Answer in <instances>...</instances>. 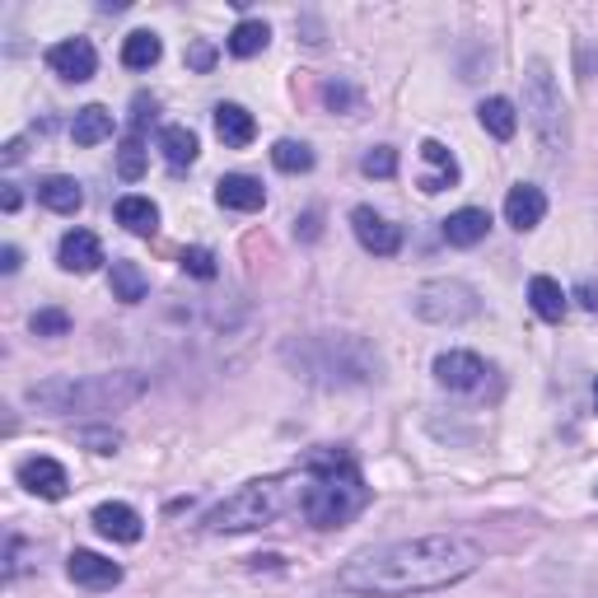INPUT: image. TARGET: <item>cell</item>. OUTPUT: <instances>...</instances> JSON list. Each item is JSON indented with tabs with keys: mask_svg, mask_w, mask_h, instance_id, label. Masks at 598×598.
<instances>
[{
	"mask_svg": "<svg viewBox=\"0 0 598 598\" xmlns=\"http://www.w3.org/2000/svg\"><path fill=\"white\" fill-rule=\"evenodd\" d=\"M38 202H43L47 211H56V215H75L79 206H85V188H79L75 178H66V173H52V178L38 183Z\"/></svg>",
	"mask_w": 598,
	"mask_h": 598,
	"instance_id": "obj_19",
	"label": "cell"
},
{
	"mask_svg": "<svg viewBox=\"0 0 598 598\" xmlns=\"http://www.w3.org/2000/svg\"><path fill=\"white\" fill-rule=\"evenodd\" d=\"M570 299H580V309L598 313V286H594V281H580V286H575V295H570Z\"/></svg>",
	"mask_w": 598,
	"mask_h": 598,
	"instance_id": "obj_37",
	"label": "cell"
},
{
	"mask_svg": "<svg viewBox=\"0 0 598 598\" xmlns=\"http://www.w3.org/2000/svg\"><path fill=\"white\" fill-rule=\"evenodd\" d=\"M477 122H482L495 141H510L514 131H520V113H514V104L510 98H482V104H477Z\"/></svg>",
	"mask_w": 598,
	"mask_h": 598,
	"instance_id": "obj_22",
	"label": "cell"
},
{
	"mask_svg": "<svg viewBox=\"0 0 598 598\" xmlns=\"http://www.w3.org/2000/svg\"><path fill=\"white\" fill-rule=\"evenodd\" d=\"M159 56H164V43H159L150 29L127 33V43H122V66H127V71H150Z\"/></svg>",
	"mask_w": 598,
	"mask_h": 598,
	"instance_id": "obj_26",
	"label": "cell"
},
{
	"mask_svg": "<svg viewBox=\"0 0 598 598\" xmlns=\"http://www.w3.org/2000/svg\"><path fill=\"white\" fill-rule=\"evenodd\" d=\"M29 332L33 337H66L71 332V313L66 309H38L29 318Z\"/></svg>",
	"mask_w": 598,
	"mask_h": 598,
	"instance_id": "obj_31",
	"label": "cell"
},
{
	"mask_svg": "<svg viewBox=\"0 0 598 598\" xmlns=\"http://www.w3.org/2000/svg\"><path fill=\"white\" fill-rule=\"evenodd\" d=\"M117 173L131 178V183L146 173V141H141V131H131L127 141H122V150H117Z\"/></svg>",
	"mask_w": 598,
	"mask_h": 598,
	"instance_id": "obj_30",
	"label": "cell"
},
{
	"mask_svg": "<svg viewBox=\"0 0 598 598\" xmlns=\"http://www.w3.org/2000/svg\"><path fill=\"white\" fill-rule=\"evenodd\" d=\"M267 43H271V29L263 24V19H244V24H234V33L225 38V47L238 56V62H248V56L267 52Z\"/></svg>",
	"mask_w": 598,
	"mask_h": 598,
	"instance_id": "obj_25",
	"label": "cell"
},
{
	"mask_svg": "<svg viewBox=\"0 0 598 598\" xmlns=\"http://www.w3.org/2000/svg\"><path fill=\"white\" fill-rule=\"evenodd\" d=\"M19 487L43 495V501H62V495L71 491V477H66V468L56 463V458L38 453V458H24V463H19Z\"/></svg>",
	"mask_w": 598,
	"mask_h": 598,
	"instance_id": "obj_11",
	"label": "cell"
},
{
	"mask_svg": "<svg viewBox=\"0 0 598 598\" xmlns=\"http://www.w3.org/2000/svg\"><path fill=\"white\" fill-rule=\"evenodd\" d=\"M0 271H6V276H14V271H19V248H14V244L0 248Z\"/></svg>",
	"mask_w": 598,
	"mask_h": 598,
	"instance_id": "obj_38",
	"label": "cell"
},
{
	"mask_svg": "<svg viewBox=\"0 0 598 598\" xmlns=\"http://www.w3.org/2000/svg\"><path fill=\"white\" fill-rule=\"evenodd\" d=\"M305 495H309V468L257 477V482L225 495L202 524H206V533H253V528L276 524L290 510H305Z\"/></svg>",
	"mask_w": 598,
	"mask_h": 598,
	"instance_id": "obj_3",
	"label": "cell"
},
{
	"mask_svg": "<svg viewBox=\"0 0 598 598\" xmlns=\"http://www.w3.org/2000/svg\"><path fill=\"white\" fill-rule=\"evenodd\" d=\"M188 62H192V71H211V66H215V47H206V43H192Z\"/></svg>",
	"mask_w": 598,
	"mask_h": 598,
	"instance_id": "obj_36",
	"label": "cell"
},
{
	"mask_svg": "<svg viewBox=\"0 0 598 598\" xmlns=\"http://www.w3.org/2000/svg\"><path fill=\"white\" fill-rule=\"evenodd\" d=\"M491 229V215L482 206H463V211H453L449 221H445V244L449 248H472V244H482Z\"/></svg>",
	"mask_w": 598,
	"mask_h": 598,
	"instance_id": "obj_17",
	"label": "cell"
},
{
	"mask_svg": "<svg viewBox=\"0 0 598 598\" xmlns=\"http://www.w3.org/2000/svg\"><path fill=\"white\" fill-rule=\"evenodd\" d=\"M150 295V281L146 271L136 263H113V299H122V305H141Z\"/></svg>",
	"mask_w": 598,
	"mask_h": 598,
	"instance_id": "obj_28",
	"label": "cell"
},
{
	"mask_svg": "<svg viewBox=\"0 0 598 598\" xmlns=\"http://www.w3.org/2000/svg\"><path fill=\"white\" fill-rule=\"evenodd\" d=\"M286 365L318 388H361L384 374V355L365 337L313 332V337H299V342H286Z\"/></svg>",
	"mask_w": 598,
	"mask_h": 598,
	"instance_id": "obj_2",
	"label": "cell"
},
{
	"mask_svg": "<svg viewBox=\"0 0 598 598\" xmlns=\"http://www.w3.org/2000/svg\"><path fill=\"white\" fill-rule=\"evenodd\" d=\"M66 575L79 589H113V585H122V566L108 562V556H98V552H71Z\"/></svg>",
	"mask_w": 598,
	"mask_h": 598,
	"instance_id": "obj_12",
	"label": "cell"
},
{
	"mask_svg": "<svg viewBox=\"0 0 598 598\" xmlns=\"http://www.w3.org/2000/svg\"><path fill=\"white\" fill-rule=\"evenodd\" d=\"M47 66L62 79H71V85H85V79H94V71H98V52H94L89 38H62V43L47 52Z\"/></svg>",
	"mask_w": 598,
	"mask_h": 598,
	"instance_id": "obj_10",
	"label": "cell"
},
{
	"mask_svg": "<svg viewBox=\"0 0 598 598\" xmlns=\"http://www.w3.org/2000/svg\"><path fill=\"white\" fill-rule=\"evenodd\" d=\"M594 412H598V384H594Z\"/></svg>",
	"mask_w": 598,
	"mask_h": 598,
	"instance_id": "obj_40",
	"label": "cell"
},
{
	"mask_svg": "<svg viewBox=\"0 0 598 598\" xmlns=\"http://www.w3.org/2000/svg\"><path fill=\"white\" fill-rule=\"evenodd\" d=\"M421 159L430 164V173L421 178V192H445V188H453L458 183V159L449 154V146L445 141H421Z\"/></svg>",
	"mask_w": 598,
	"mask_h": 598,
	"instance_id": "obj_21",
	"label": "cell"
},
{
	"mask_svg": "<svg viewBox=\"0 0 598 598\" xmlns=\"http://www.w3.org/2000/svg\"><path fill=\"white\" fill-rule=\"evenodd\" d=\"M305 468H309V495H305V510L299 514H305L313 528H342L370 505V487H365V477L355 468L351 453L328 449V453L309 458Z\"/></svg>",
	"mask_w": 598,
	"mask_h": 598,
	"instance_id": "obj_4",
	"label": "cell"
},
{
	"mask_svg": "<svg viewBox=\"0 0 598 598\" xmlns=\"http://www.w3.org/2000/svg\"><path fill=\"white\" fill-rule=\"evenodd\" d=\"M351 229H355V238H361V248L374 253V257H393L397 248H403V229H397L393 221H384L374 206H355Z\"/></svg>",
	"mask_w": 598,
	"mask_h": 598,
	"instance_id": "obj_9",
	"label": "cell"
},
{
	"mask_svg": "<svg viewBox=\"0 0 598 598\" xmlns=\"http://www.w3.org/2000/svg\"><path fill=\"white\" fill-rule=\"evenodd\" d=\"M79 445H89L94 453H117L122 435H117V430H79Z\"/></svg>",
	"mask_w": 598,
	"mask_h": 598,
	"instance_id": "obj_34",
	"label": "cell"
},
{
	"mask_svg": "<svg viewBox=\"0 0 598 598\" xmlns=\"http://www.w3.org/2000/svg\"><path fill=\"white\" fill-rule=\"evenodd\" d=\"M71 136H75V146H98V141H108V136H113V113H108L104 104L79 108V113H75V122H71Z\"/></svg>",
	"mask_w": 598,
	"mask_h": 598,
	"instance_id": "obj_24",
	"label": "cell"
},
{
	"mask_svg": "<svg viewBox=\"0 0 598 598\" xmlns=\"http://www.w3.org/2000/svg\"><path fill=\"white\" fill-rule=\"evenodd\" d=\"M323 98H328L332 108H355V89L351 85H337V79H332V85H323Z\"/></svg>",
	"mask_w": 598,
	"mask_h": 598,
	"instance_id": "obj_35",
	"label": "cell"
},
{
	"mask_svg": "<svg viewBox=\"0 0 598 598\" xmlns=\"http://www.w3.org/2000/svg\"><path fill=\"white\" fill-rule=\"evenodd\" d=\"M412 313L435 328H458L482 313V299H477V290L468 281H458V276H435V281H421L412 290Z\"/></svg>",
	"mask_w": 598,
	"mask_h": 598,
	"instance_id": "obj_7",
	"label": "cell"
},
{
	"mask_svg": "<svg viewBox=\"0 0 598 598\" xmlns=\"http://www.w3.org/2000/svg\"><path fill=\"white\" fill-rule=\"evenodd\" d=\"M215 202L225 211H263L267 206V188L257 183L248 173H225L221 183H215Z\"/></svg>",
	"mask_w": 598,
	"mask_h": 598,
	"instance_id": "obj_16",
	"label": "cell"
},
{
	"mask_svg": "<svg viewBox=\"0 0 598 598\" xmlns=\"http://www.w3.org/2000/svg\"><path fill=\"white\" fill-rule=\"evenodd\" d=\"M487 562V552L468 533H421L397 543L370 547L337 570V589L361 598H412L430 589H449Z\"/></svg>",
	"mask_w": 598,
	"mask_h": 598,
	"instance_id": "obj_1",
	"label": "cell"
},
{
	"mask_svg": "<svg viewBox=\"0 0 598 598\" xmlns=\"http://www.w3.org/2000/svg\"><path fill=\"white\" fill-rule=\"evenodd\" d=\"M178 263H183V271L188 276H196V281H215V253L211 248H183V257H178Z\"/></svg>",
	"mask_w": 598,
	"mask_h": 598,
	"instance_id": "obj_33",
	"label": "cell"
},
{
	"mask_svg": "<svg viewBox=\"0 0 598 598\" xmlns=\"http://www.w3.org/2000/svg\"><path fill=\"white\" fill-rule=\"evenodd\" d=\"M0 206H6V211H19V188H14V183H6V192H0Z\"/></svg>",
	"mask_w": 598,
	"mask_h": 598,
	"instance_id": "obj_39",
	"label": "cell"
},
{
	"mask_svg": "<svg viewBox=\"0 0 598 598\" xmlns=\"http://www.w3.org/2000/svg\"><path fill=\"white\" fill-rule=\"evenodd\" d=\"M524 108H528V122L533 131L543 136V146L552 154H566L570 146V131H566V104H562V85L547 62H528L524 75Z\"/></svg>",
	"mask_w": 598,
	"mask_h": 598,
	"instance_id": "obj_6",
	"label": "cell"
},
{
	"mask_svg": "<svg viewBox=\"0 0 598 598\" xmlns=\"http://www.w3.org/2000/svg\"><path fill=\"white\" fill-rule=\"evenodd\" d=\"M271 164L281 173H309L313 169V150L305 141H276L271 146Z\"/></svg>",
	"mask_w": 598,
	"mask_h": 598,
	"instance_id": "obj_29",
	"label": "cell"
},
{
	"mask_svg": "<svg viewBox=\"0 0 598 598\" xmlns=\"http://www.w3.org/2000/svg\"><path fill=\"white\" fill-rule=\"evenodd\" d=\"M56 263H62L66 271L89 276L98 263H104V244H98V234H89V229H71V234H62V248H56Z\"/></svg>",
	"mask_w": 598,
	"mask_h": 598,
	"instance_id": "obj_15",
	"label": "cell"
},
{
	"mask_svg": "<svg viewBox=\"0 0 598 598\" xmlns=\"http://www.w3.org/2000/svg\"><path fill=\"white\" fill-rule=\"evenodd\" d=\"M361 173H365V178H393V173H397V150H393V146H374V150H365Z\"/></svg>",
	"mask_w": 598,
	"mask_h": 598,
	"instance_id": "obj_32",
	"label": "cell"
},
{
	"mask_svg": "<svg viewBox=\"0 0 598 598\" xmlns=\"http://www.w3.org/2000/svg\"><path fill=\"white\" fill-rule=\"evenodd\" d=\"M215 136H221L229 150L253 146V136H257L253 113H248V108H238V104H221V108H215Z\"/></svg>",
	"mask_w": 598,
	"mask_h": 598,
	"instance_id": "obj_20",
	"label": "cell"
},
{
	"mask_svg": "<svg viewBox=\"0 0 598 598\" xmlns=\"http://www.w3.org/2000/svg\"><path fill=\"white\" fill-rule=\"evenodd\" d=\"M146 393L141 374H62V378H43L29 384L24 397L29 407L43 416H75V412H117L136 403Z\"/></svg>",
	"mask_w": 598,
	"mask_h": 598,
	"instance_id": "obj_5",
	"label": "cell"
},
{
	"mask_svg": "<svg viewBox=\"0 0 598 598\" xmlns=\"http://www.w3.org/2000/svg\"><path fill=\"white\" fill-rule=\"evenodd\" d=\"M528 305H533V313L543 318V323H562L566 309H570V295L562 290V281H552V276H533L528 281Z\"/></svg>",
	"mask_w": 598,
	"mask_h": 598,
	"instance_id": "obj_18",
	"label": "cell"
},
{
	"mask_svg": "<svg viewBox=\"0 0 598 598\" xmlns=\"http://www.w3.org/2000/svg\"><path fill=\"white\" fill-rule=\"evenodd\" d=\"M94 528L104 533V537H113V543H141V533H146V524H141V514H136L131 505H122V501H104L94 510Z\"/></svg>",
	"mask_w": 598,
	"mask_h": 598,
	"instance_id": "obj_14",
	"label": "cell"
},
{
	"mask_svg": "<svg viewBox=\"0 0 598 598\" xmlns=\"http://www.w3.org/2000/svg\"><path fill=\"white\" fill-rule=\"evenodd\" d=\"M117 225L150 238L159 229V206L150 202V196H122V202H117Z\"/></svg>",
	"mask_w": 598,
	"mask_h": 598,
	"instance_id": "obj_23",
	"label": "cell"
},
{
	"mask_svg": "<svg viewBox=\"0 0 598 598\" xmlns=\"http://www.w3.org/2000/svg\"><path fill=\"white\" fill-rule=\"evenodd\" d=\"M159 150H164V159H169V169H188V164H196V136L188 131V127H164L159 131Z\"/></svg>",
	"mask_w": 598,
	"mask_h": 598,
	"instance_id": "obj_27",
	"label": "cell"
},
{
	"mask_svg": "<svg viewBox=\"0 0 598 598\" xmlns=\"http://www.w3.org/2000/svg\"><path fill=\"white\" fill-rule=\"evenodd\" d=\"M430 374H435V384L449 393H482L491 384V365L477 351H440Z\"/></svg>",
	"mask_w": 598,
	"mask_h": 598,
	"instance_id": "obj_8",
	"label": "cell"
},
{
	"mask_svg": "<svg viewBox=\"0 0 598 598\" xmlns=\"http://www.w3.org/2000/svg\"><path fill=\"white\" fill-rule=\"evenodd\" d=\"M543 215H547V196H543V188L520 183V188H510V192H505V221L520 229V234H528V229L543 225Z\"/></svg>",
	"mask_w": 598,
	"mask_h": 598,
	"instance_id": "obj_13",
	"label": "cell"
}]
</instances>
